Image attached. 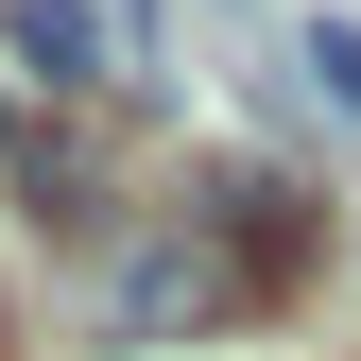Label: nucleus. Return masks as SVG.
<instances>
[{
  "instance_id": "1",
  "label": "nucleus",
  "mask_w": 361,
  "mask_h": 361,
  "mask_svg": "<svg viewBox=\"0 0 361 361\" xmlns=\"http://www.w3.org/2000/svg\"><path fill=\"white\" fill-rule=\"evenodd\" d=\"M293 258H310V190L207 172L190 207H155L138 241L104 258V344H207V327H241V310H276Z\"/></svg>"
},
{
  "instance_id": "2",
  "label": "nucleus",
  "mask_w": 361,
  "mask_h": 361,
  "mask_svg": "<svg viewBox=\"0 0 361 361\" xmlns=\"http://www.w3.org/2000/svg\"><path fill=\"white\" fill-rule=\"evenodd\" d=\"M0 69L69 104V86H104V69H121V18H104V0H0Z\"/></svg>"
},
{
  "instance_id": "3",
  "label": "nucleus",
  "mask_w": 361,
  "mask_h": 361,
  "mask_svg": "<svg viewBox=\"0 0 361 361\" xmlns=\"http://www.w3.org/2000/svg\"><path fill=\"white\" fill-rule=\"evenodd\" d=\"M293 69H310V86H327V104H344V121H361V18H310V35H293Z\"/></svg>"
},
{
  "instance_id": "4",
  "label": "nucleus",
  "mask_w": 361,
  "mask_h": 361,
  "mask_svg": "<svg viewBox=\"0 0 361 361\" xmlns=\"http://www.w3.org/2000/svg\"><path fill=\"white\" fill-rule=\"evenodd\" d=\"M0 155H18V121H0Z\"/></svg>"
}]
</instances>
